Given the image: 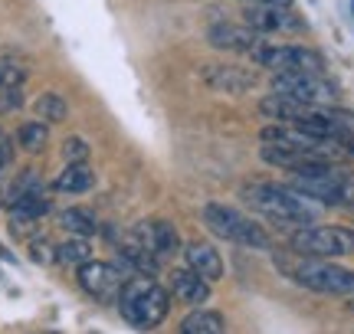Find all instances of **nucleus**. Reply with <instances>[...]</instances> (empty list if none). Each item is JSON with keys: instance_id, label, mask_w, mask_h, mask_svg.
<instances>
[{"instance_id": "1", "label": "nucleus", "mask_w": 354, "mask_h": 334, "mask_svg": "<svg viewBox=\"0 0 354 334\" xmlns=\"http://www.w3.org/2000/svg\"><path fill=\"white\" fill-rule=\"evenodd\" d=\"M240 200L250 210L263 213L266 219H272L276 226H289V230H299L305 223H315L318 206L315 200L302 197L299 190H292L289 184H243L240 187Z\"/></svg>"}, {"instance_id": "8", "label": "nucleus", "mask_w": 354, "mask_h": 334, "mask_svg": "<svg viewBox=\"0 0 354 334\" xmlns=\"http://www.w3.org/2000/svg\"><path fill=\"white\" fill-rule=\"evenodd\" d=\"M253 63L269 72H325L322 52L312 46H295V43H263L253 52Z\"/></svg>"}, {"instance_id": "2", "label": "nucleus", "mask_w": 354, "mask_h": 334, "mask_svg": "<svg viewBox=\"0 0 354 334\" xmlns=\"http://www.w3.org/2000/svg\"><path fill=\"white\" fill-rule=\"evenodd\" d=\"M118 315L138 331H154L171 315V292L154 275H128L118 292Z\"/></svg>"}, {"instance_id": "23", "label": "nucleus", "mask_w": 354, "mask_h": 334, "mask_svg": "<svg viewBox=\"0 0 354 334\" xmlns=\"http://www.w3.org/2000/svg\"><path fill=\"white\" fill-rule=\"evenodd\" d=\"M26 72L10 59H0V89H20Z\"/></svg>"}, {"instance_id": "3", "label": "nucleus", "mask_w": 354, "mask_h": 334, "mask_svg": "<svg viewBox=\"0 0 354 334\" xmlns=\"http://www.w3.org/2000/svg\"><path fill=\"white\" fill-rule=\"evenodd\" d=\"M289 187L322 206H351L354 210V174L342 164H312L292 170Z\"/></svg>"}, {"instance_id": "11", "label": "nucleus", "mask_w": 354, "mask_h": 334, "mask_svg": "<svg viewBox=\"0 0 354 334\" xmlns=\"http://www.w3.org/2000/svg\"><path fill=\"white\" fill-rule=\"evenodd\" d=\"M201 79L210 86L214 92H227V95H250L259 86V76L246 66H233V63H214L203 66Z\"/></svg>"}, {"instance_id": "16", "label": "nucleus", "mask_w": 354, "mask_h": 334, "mask_svg": "<svg viewBox=\"0 0 354 334\" xmlns=\"http://www.w3.org/2000/svg\"><path fill=\"white\" fill-rule=\"evenodd\" d=\"M180 253H184V266L194 269L197 275H203L207 282H216V279L223 275V259H220V253H216L210 243L190 239L187 246H180Z\"/></svg>"}, {"instance_id": "25", "label": "nucleus", "mask_w": 354, "mask_h": 334, "mask_svg": "<svg viewBox=\"0 0 354 334\" xmlns=\"http://www.w3.org/2000/svg\"><path fill=\"white\" fill-rule=\"evenodd\" d=\"M30 256L37 259V262H43V266H46V262H56V246L46 243V239H33V243H30Z\"/></svg>"}, {"instance_id": "31", "label": "nucleus", "mask_w": 354, "mask_h": 334, "mask_svg": "<svg viewBox=\"0 0 354 334\" xmlns=\"http://www.w3.org/2000/svg\"><path fill=\"white\" fill-rule=\"evenodd\" d=\"M0 138H3V135H0Z\"/></svg>"}, {"instance_id": "10", "label": "nucleus", "mask_w": 354, "mask_h": 334, "mask_svg": "<svg viewBox=\"0 0 354 334\" xmlns=\"http://www.w3.org/2000/svg\"><path fill=\"white\" fill-rule=\"evenodd\" d=\"M243 20L263 37H269V33H299L305 26L302 17L292 7H272V3H246L243 7Z\"/></svg>"}, {"instance_id": "15", "label": "nucleus", "mask_w": 354, "mask_h": 334, "mask_svg": "<svg viewBox=\"0 0 354 334\" xmlns=\"http://www.w3.org/2000/svg\"><path fill=\"white\" fill-rule=\"evenodd\" d=\"M167 292H171L177 302L190 305V308H201L203 302L210 298V282H207L203 275H197L194 269L180 266V269L171 272V288H167Z\"/></svg>"}, {"instance_id": "9", "label": "nucleus", "mask_w": 354, "mask_h": 334, "mask_svg": "<svg viewBox=\"0 0 354 334\" xmlns=\"http://www.w3.org/2000/svg\"><path fill=\"white\" fill-rule=\"evenodd\" d=\"M79 279V288L92 295L95 302H118V292H122V285H125V269L122 266H115V262H99V259H88L82 262L76 272Z\"/></svg>"}, {"instance_id": "17", "label": "nucleus", "mask_w": 354, "mask_h": 334, "mask_svg": "<svg viewBox=\"0 0 354 334\" xmlns=\"http://www.w3.org/2000/svg\"><path fill=\"white\" fill-rule=\"evenodd\" d=\"M95 187V170L88 167V161H82V164H66L63 174L53 180V190L59 193H86Z\"/></svg>"}, {"instance_id": "6", "label": "nucleus", "mask_w": 354, "mask_h": 334, "mask_svg": "<svg viewBox=\"0 0 354 334\" xmlns=\"http://www.w3.org/2000/svg\"><path fill=\"white\" fill-rule=\"evenodd\" d=\"M292 253L315 259H335V256H354V230L338 226V223H305L292 233Z\"/></svg>"}, {"instance_id": "21", "label": "nucleus", "mask_w": 354, "mask_h": 334, "mask_svg": "<svg viewBox=\"0 0 354 334\" xmlns=\"http://www.w3.org/2000/svg\"><path fill=\"white\" fill-rule=\"evenodd\" d=\"M92 259V246H88V239H82V236H73V239H66V243L56 246V262L59 266H82V262H88Z\"/></svg>"}, {"instance_id": "5", "label": "nucleus", "mask_w": 354, "mask_h": 334, "mask_svg": "<svg viewBox=\"0 0 354 334\" xmlns=\"http://www.w3.org/2000/svg\"><path fill=\"white\" fill-rule=\"evenodd\" d=\"M201 219L207 230L216 233V236L227 239V243L246 246V249H269V246H272L269 233H266L253 217H246L243 210H236V206H230V204H220V200L203 204Z\"/></svg>"}, {"instance_id": "26", "label": "nucleus", "mask_w": 354, "mask_h": 334, "mask_svg": "<svg viewBox=\"0 0 354 334\" xmlns=\"http://www.w3.org/2000/svg\"><path fill=\"white\" fill-rule=\"evenodd\" d=\"M24 105V92L20 89H0V112H17Z\"/></svg>"}, {"instance_id": "7", "label": "nucleus", "mask_w": 354, "mask_h": 334, "mask_svg": "<svg viewBox=\"0 0 354 334\" xmlns=\"http://www.w3.org/2000/svg\"><path fill=\"white\" fill-rule=\"evenodd\" d=\"M272 92L305 105H338V86L325 72H272Z\"/></svg>"}, {"instance_id": "19", "label": "nucleus", "mask_w": 354, "mask_h": 334, "mask_svg": "<svg viewBox=\"0 0 354 334\" xmlns=\"http://www.w3.org/2000/svg\"><path fill=\"white\" fill-rule=\"evenodd\" d=\"M59 226H63L66 233H73V236L88 239V236H95V233H99V219L92 217L88 210H82V206H69V210L59 213Z\"/></svg>"}, {"instance_id": "14", "label": "nucleus", "mask_w": 354, "mask_h": 334, "mask_svg": "<svg viewBox=\"0 0 354 334\" xmlns=\"http://www.w3.org/2000/svg\"><path fill=\"white\" fill-rule=\"evenodd\" d=\"M259 161L269 167H279V170H289V174L312 164H335L328 157L312 155V151H299V148H286V144H259Z\"/></svg>"}, {"instance_id": "22", "label": "nucleus", "mask_w": 354, "mask_h": 334, "mask_svg": "<svg viewBox=\"0 0 354 334\" xmlns=\"http://www.w3.org/2000/svg\"><path fill=\"white\" fill-rule=\"evenodd\" d=\"M33 108H37L39 121H63L69 115V105H66V99L59 92H43L37 102H33Z\"/></svg>"}, {"instance_id": "4", "label": "nucleus", "mask_w": 354, "mask_h": 334, "mask_svg": "<svg viewBox=\"0 0 354 334\" xmlns=\"http://www.w3.org/2000/svg\"><path fill=\"white\" fill-rule=\"evenodd\" d=\"M279 269L286 272L295 285H302L308 292H318V295H354V269L338 266L331 259L295 256L292 262H279Z\"/></svg>"}, {"instance_id": "13", "label": "nucleus", "mask_w": 354, "mask_h": 334, "mask_svg": "<svg viewBox=\"0 0 354 334\" xmlns=\"http://www.w3.org/2000/svg\"><path fill=\"white\" fill-rule=\"evenodd\" d=\"M207 43L220 52H243V56H253L266 39H263V33H256L253 26H246V23H216V26H210Z\"/></svg>"}, {"instance_id": "12", "label": "nucleus", "mask_w": 354, "mask_h": 334, "mask_svg": "<svg viewBox=\"0 0 354 334\" xmlns=\"http://www.w3.org/2000/svg\"><path fill=\"white\" fill-rule=\"evenodd\" d=\"M131 236L138 239L148 253H151L154 259H171L180 253V236H177V226L174 223H167V219H145V223H138L135 230H131Z\"/></svg>"}, {"instance_id": "18", "label": "nucleus", "mask_w": 354, "mask_h": 334, "mask_svg": "<svg viewBox=\"0 0 354 334\" xmlns=\"http://www.w3.org/2000/svg\"><path fill=\"white\" fill-rule=\"evenodd\" d=\"M177 334H230L227 328V318L220 311H210V308H194L180 322V331Z\"/></svg>"}, {"instance_id": "29", "label": "nucleus", "mask_w": 354, "mask_h": 334, "mask_svg": "<svg viewBox=\"0 0 354 334\" xmlns=\"http://www.w3.org/2000/svg\"><path fill=\"white\" fill-rule=\"evenodd\" d=\"M344 302H348V311H354V295H348Z\"/></svg>"}, {"instance_id": "24", "label": "nucleus", "mask_w": 354, "mask_h": 334, "mask_svg": "<svg viewBox=\"0 0 354 334\" xmlns=\"http://www.w3.org/2000/svg\"><path fill=\"white\" fill-rule=\"evenodd\" d=\"M63 157L66 164H82V161H88V141L86 138H66L63 141Z\"/></svg>"}, {"instance_id": "27", "label": "nucleus", "mask_w": 354, "mask_h": 334, "mask_svg": "<svg viewBox=\"0 0 354 334\" xmlns=\"http://www.w3.org/2000/svg\"><path fill=\"white\" fill-rule=\"evenodd\" d=\"M243 3H272V7H292V0H243Z\"/></svg>"}, {"instance_id": "30", "label": "nucleus", "mask_w": 354, "mask_h": 334, "mask_svg": "<svg viewBox=\"0 0 354 334\" xmlns=\"http://www.w3.org/2000/svg\"><path fill=\"white\" fill-rule=\"evenodd\" d=\"M351 13H354V0H351Z\"/></svg>"}, {"instance_id": "28", "label": "nucleus", "mask_w": 354, "mask_h": 334, "mask_svg": "<svg viewBox=\"0 0 354 334\" xmlns=\"http://www.w3.org/2000/svg\"><path fill=\"white\" fill-rule=\"evenodd\" d=\"M0 259H7V262H13V256H10V249H7V246L0 243Z\"/></svg>"}, {"instance_id": "20", "label": "nucleus", "mask_w": 354, "mask_h": 334, "mask_svg": "<svg viewBox=\"0 0 354 334\" xmlns=\"http://www.w3.org/2000/svg\"><path fill=\"white\" fill-rule=\"evenodd\" d=\"M17 144L24 148L26 155H39L50 144V125L46 121H24L17 131Z\"/></svg>"}]
</instances>
